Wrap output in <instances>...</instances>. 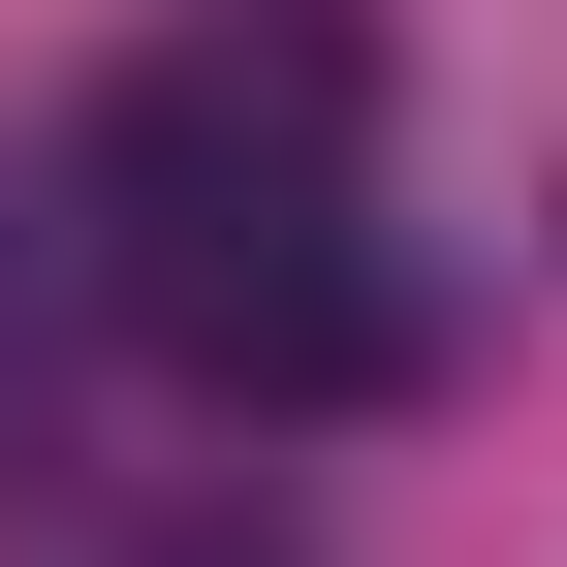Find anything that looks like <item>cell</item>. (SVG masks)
Instances as JSON below:
<instances>
[{"label": "cell", "instance_id": "7a4b0ae2", "mask_svg": "<svg viewBox=\"0 0 567 567\" xmlns=\"http://www.w3.org/2000/svg\"><path fill=\"white\" fill-rule=\"evenodd\" d=\"M158 567H284V536H158Z\"/></svg>", "mask_w": 567, "mask_h": 567}, {"label": "cell", "instance_id": "6da1fadb", "mask_svg": "<svg viewBox=\"0 0 567 567\" xmlns=\"http://www.w3.org/2000/svg\"><path fill=\"white\" fill-rule=\"evenodd\" d=\"M126 316L189 347V379H252V410H410L442 379V316H410V252L347 221V189H252V221H158V252H95Z\"/></svg>", "mask_w": 567, "mask_h": 567}]
</instances>
